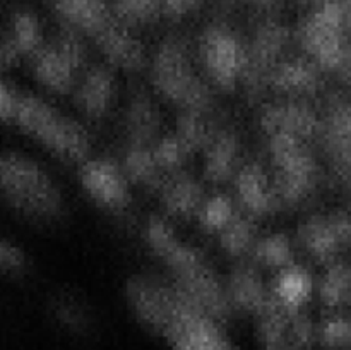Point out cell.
I'll return each instance as SVG.
<instances>
[{
    "label": "cell",
    "mask_w": 351,
    "mask_h": 350,
    "mask_svg": "<svg viewBox=\"0 0 351 350\" xmlns=\"http://www.w3.org/2000/svg\"><path fill=\"white\" fill-rule=\"evenodd\" d=\"M0 201L36 223H53L64 216V198L50 175L31 158L0 153Z\"/></svg>",
    "instance_id": "cell-1"
},
{
    "label": "cell",
    "mask_w": 351,
    "mask_h": 350,
    "mask_svg": "<svg viewBox=\"0 0 351 350\" xmlns=\"http://www.w3.org/2000/svg\"><path fill=\"white\" fill-rule=\"evenodd\" d=\"M14 122L65 161H84L89 141L84 129L43 100L19 95Z\"/></svg>",
    "instance_id": "cell-2"
},
{
    "label": "cell",
    "mask_w": 351,
    "mask_h": 350,
    "mask_svg": "<svg viewBox=\"0 0 351 350\" xmlns=\"http://www.w3.org/2000/svg\"><path fill=\"white\" fill-rule=\"evenodd\" d=\"M158 333L173 350H237L219 319L195 304L180 287Z\"/></svg>",
    "instance_id": "cell-3"
},
{
    "label": "cell",
    "mask_w": 351,
    "mask_h": 350,
    "mask_svg": "<svg viewBox=\"0 0 351 350\" xmlns=\"http://www.w3.org/2000/svg\"><path fill=\"white\" fill-rule=\"evenodd\" d=\"M346 26L345 3L341 0L315 7L302 27L304 47L329 67H341L351 57L345 40Z\"/></svg>",
    "instance_id": "cell-4"
},
{
    "label": "cell",
    "mask_w": 351,
    "mask_h": 350,
    "mask_svg": "<svg viewBox=\"0 0 351 350\" xmlns=\"http://www.w3.org/2000/svg\"><path fill=\"white\" fill-rule=\"evenodd\" d=\"M154 71L160 89L173 102L189 108L206 105V88L192 74L187 50L180 40H170L161 45Z\"/></svg>",
    "instance_id": "cell-5"
},
{
    "label": "cell",
    "mask_w": 351,
    "mask_h": 350,
    "mask_svg": "<svg viewBox=\"0 0 351 350\" xmlns=\"http://www.w3.org/2000/svg\"><path fill=\"white\" fill-rule=\"evenodd\" d=\"M202 60L218 84L233 86L247 69L242 43L230 27L216 24L202 36Z\"/></svg>",
    "instance_id": "cell-6"
},
{
    "label": "cell",
    "mask_w": 351,
    "mask_h": 350,
    "mask_svg": "<svg viewBox=\"0 0 351 350\" xmlns=\"http://www.w3.org/2000/svg\"><path fill=\"white\" fill-rule=\"evenodd\" d=\"M81 55V47L71 34L62 36L57 45L41 47L33 55V67L38 81L53 91H67L74 82V69L77 67Z\"/></svg>",
    "instance_id": "cell-7"
},
{
    "label": "cell",
    "mask_w": 351,
    "mask_h": 350,
    "mask_svg": "<svg viewBox=\"0 0 351 350\" xmlns=\"http://www.w3.org/2000/svg\"><path fill=\"white\" fill-rule=\"evenodd\" d=\"M82 185L93 199L110 211H123L129 205V189L122 172L108 160H89L82 165Z\"/></svg>",
    "instance_id": "cell-8"
},
{
    "label": "cell",
    "mask_w": 351,
    "mask_h": 350,
    "mask_svg": "<svg viewBox=\"0 0 351 350\" xmlns=\"http://www.w3.org/2000/svg\"><path fill=\"white\" fill-rule=\"evenodd\" d=\"M113 96V79L105 69H95L82 81L79 105L86 113L99 117L106 112Z\"/></svg>",
    "instance_id": "cell-9"
},
{
    "label": "cell",
    "mask_w": 351,
    "mask_h": 350,
    "mask_svg": "<svg viewBox=\"0 0 351 350\" xmlns=\"http://www.w3.org/2000/svg\"><path fill=\"white\" fill-rule=\"evenodd\" d=\"M98 38L99 47L110 60L122 67H137L143 62V48L139 41L117 26H108Z\"/></svg>",
    "instance_id": "cell-10"
},
{
    "label": "cell",
    "mask_w": 351,
    "mask_h": 350,
    "mask_svg": "<svg viewBox=\"0 0 351 350\" xmlns=\"http://www.w3.org/2000/svg\"><path fill=\"white\" fill-rule=\"evenodd\" d=\"M287 43V30L274 21H267L257 30L256 41L252 48L254 69L266 67L271 60L278 57Z\"/></svg>",
    "instance_id": "cell-11"
},
{
    "label": "cell",
    "mask_w": 351,
    "mask_h": 350,
    "mask_svg": "<svg viewBox=\"0 0 351 350\" xmlns=\"http://www.w3.org/2000/svg\"><path fill=\"white\" fill-rule=\"evenodd\" d=\"M343 225L335 220H317L305 226V242L317 256H329L343 235Z\"/></svg>",
    "instance_id": "cell-12"
},
{
    "label": "cell",
    "mask_w": 351,
    "mask_h": 350,
    "mask_svg": "<svg viewBox=\"0 0 351 350\" xmlns=\"http://www.w3.org/2000/svg\"><path fill=\"white\" fill-rule=\"evenodd\" d=\"M9 36L23 55H34L41 48V27L29 12H17L10 24Z\"/></svg>",
    "instance_id": "cell-13"
},
{
    "label": "cell",
    "mask_w": 351,
    "mask_h": 350,
    "mask_svg": "<svg viewBox=\"0 0 351 350\" xmlns=\"http://www.w3.org/2000/svg\"><path fill=\"white\" fill-rule=\"evenodd\" d=\"M240 192L249 208L256 209V211H263L271 206L273 194H271L264 175L257 168L250 167L243 172L242 178H240Z\"/></svg>",
    "instance_id": "cell-14"
},
{
    "label": "cell",
    "mask_w": 351,
    "mask_h": 350,
    "mask_svg": "<svg viewBox=\"0 0 351 350\" xmlns=\"http://www.w3.org/2000/svg\"><path fill=\"white\" fill-rule=\"evenodd\" d=\"M163 9V0H115V10L125 23H149Z\"/></svg>",
    "instance_id": "cell-15"
},
{
    "label": "cell",
    "mask_w": 351,
    "mask_h": 350,
    "mask_svg": "<svg viewBox=\"0 0 351 350\" xmlns=\"http://www.w3.org/2000/svg\"><path fill=\"white\" fill-rule=\"evenodd\" d=\"M276 82L283 89H293V91H308L315 88L317 82V74L308 64H287L278 72Z\"/></svg>",
    "instance_id": "cell-16"
},
{
    "label": "cell",
    "mask_w": 351,
    "mask_h": 350,
    "mask_svg": "<svg viewBox=\"0 0 351 350\" xmlns=\"http://www.w3.org/2000/svg\"><path fill=\"white\" fill-rule=\"evenodd\" d=\"M53 314L65 328L84 331L89 325V316L79 301L71 295H62L53 302Z\"/></svg>",
    "instance_id": "cell-17"
},
{
    "label": "cell",
    "mask_w": 351,
    "mask_h": 350,
    "mask_svg": "<svg viewBox=\"0 0 351 350\" xmlns=\"http://www.w3.org/2000/svg\"><path fill=\"white\" fill-rule=\"evenodd\" d=\"M311 288L312 285L307 275L298 270H285L278 294L285 305H300L302 301L311 294Z\"/></svg>",
    "instance_id": "cell-18"
},
{
    "label": "cell",
    "mask_w": 351,
    "mask_h": 350,
    "mask_svg": "<svg viewBox=\"0 0 351 350\" xmlns=\"http://www.w3.org/2000/svg\"><path fill=\"white\" fill-rule=\"evenodd\" d=\"M197 198V187L191 180H175L167 192V202L175 213L192 211Z\"/></svg>",
    "instance_id": "cell-19"
},
{
    "label": "cell",
    "mask_w": 351,
    "mask_h": 350,
    "mask_svg": "<svg viewBox=\"0 0 351 350\" xmlns=\"http://www.w3.org/2000/svg\"><path fill=\"white\" fill-rule=\"evenodd\" d=\"M27 268L26 254L16 244L0 239V273L21 275Z\"/></svg>",
    "instance_id": "cell-20"
},
{
    "label": "cell",
    "mask_w": 351,
    "mask_h": 350,
    "mask_svg": "<svg viewBox=\"0 0 351 350\" xmlns=\"http://www.w3.org/2000/svg\"><path fill=\"white\" fill-rule=\"evenodd\" d=\"M232 215L233 213L230 202L221 198H216L204 206V216L202 218H204L206 225L211 226V229L225 230L233 222Z\"/></svg>",
    "instance_id": "cell-21"
},
{
    "label": "cell",
    "mask_w": 351,
    "mask_h": 350,
    "mask_svg": "<svg viewBox=\"0 0 351 350\" xmlns=\"http://www.w3.org/2000/svg\"><path fill=\"white\" fill-rule=\"evenodd\" d=\"M259 254L269 264H287L290 259V246L281 237H269L259 246Z\"/></svg>",
    "instance_id": "cell-22"
},
{
    "label": "cell",
    "mask_w": 351,
    "mask_h": 350,
    "mask_svg": "<svg viewBox=\"0 0 351 350\" xmlns=\"http://www.w3.org/2000/svg\"><path fill=\"white\" fill-rule=\"evenodd\" d=\"M348 287H350V275L346 273V270H343V268L332 270V273L329 275L328 280H326L324 283L326 301L332 302V304L339 302L343 297H345Z\"/></svg>",
    "instance_id": "cell-23"
},
{
    "label": "cell",
    "mask_w": 351,
    "mask_h": 350,
    "mask_svg": "<svg viewBox=\"0 0 351 350\" xmlns=\"http://www.w3.org/2000/svg\"><path fill=\"white\" fill-rule=\"evenodd\" d=\"M326 343L332 347H345L351 343V321L345 318H336L329 321L324 328Z\"/></svg>",
    "instance_id": "cell-24"
},
{
    "label": "cell",
    "mask_w": 351,
    "mask_h": 350,
    "mask_svg": "<svg viewBox=\"0 0 351 350\" xmlns=\"http://www.w3.org/2000/svg\"><path fill=\"white\" fill-rule=\"evenodd\" d=\"M225 246L230 253H240L250 242V226L245 222H232L225 229Z\"/></svg>",
    "instance_id": "cell-25"
},
{
    "label": "cell",
    "mask_w": 351,
    "mask_h": 350,
    "mask_svg": "<svg viewBox=\"0 0 351 350\" xmlns=\"http://www.w3.org/2000/svg\"><path fill=\"white\" fill-rule=\"evenodd\" d=\"M19 95L0 81V120H14Z\"/></svg>",
    "instance_id": "cell-26"
},
{
    "label": "cell",
    "mask_w": 351,
    "mask_h": 350,
    "mask_svg": "<svg viewBox=\"0 0 351 350\" xmlns=\"http://www.w3.org/2000/svg\"><path fill=\"white\" fill-rule=\"evenodd\" d=\"M21 57H23V54H21L19 48L16 47V43H14L12 38L9 36V33H7L5 36H0V71L9 69L10 65L16 64Z\"/></svg>",
    "instance_id": "cell-27"
},
{
    "label": "cell",
    "mask_w": 351,
    "mask_h": 350,
    "mask_svg": "<svg viewBox=\"0 0 351 350\" xmlns=\"http://www.w3.org/2000/svg\"><path fill=\"white\" fill-rule=\"evenodd\" d=\"M201 0H163V7L171 16H182L194 9Z\"/></svg>",
    "instance_id": "cell-28"
},
{
    "label": "cell",
    "mask_w": 351,
    "mask_h": 350,
    "mask_svg": "<svg viewBox=\"0 0 351 350\" xmlns=\"http://www.w3.org/2000/svg\"><path fill=\"white\" fill-rule=\"evenodd\" d=\"M304 3H308V5H314V7H321L326 5L329 2H335V0H302Z\"/></svg>",
    "instance_id": "cell-29"
},
{
    "label": "cell",
    "mask_w": 351,
    "mask_h": 350,
    "mask_svg": "<svg viewBox=\"0 0 351 350\" xmlns=\"http://www.w3.org/2000/svg\"><path fill=\"white\" fill-rule=\"evenodd\" d=\"M345 12H346V23L351 27V0H345Z\"/></svg>",
    "instance_id": "cell-30"
},
{
    "label": "cell",
    "mask_w": 351,
    "mask_h": 350,
    "mask_svg": "<svg viewBox=\"0 0 351 350\" xmlns=\"http://www.w3.org/2000/svg\"><path fill=\"white\" fill-rule=\"evenodd\" d=\"M250 2H269V0H250Z\"/></svg>",
    "instance_id": "cell-31"
}]
</instances>
